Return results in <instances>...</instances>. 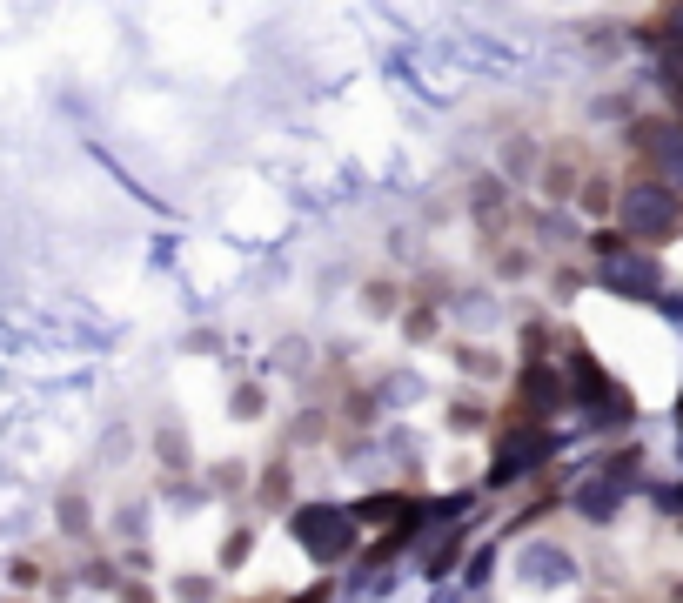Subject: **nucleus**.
I'll list each match as a JSON object with an SVG mask.
<instances>
[{
    "mask_svg": "<svg viewBox=\"0 0 683 603\" xmlns=\"http://www.w3.org/2000/svg\"><path fill=\"white\" fill-rule=\"evenodd\" d=\"M630 228H637L643 242L677 235V228H683V201L670 195V188H643V195H630Z\"/></svg>",
    "mask_w": 683,
    "mask_h": 603,
    "instance_id": "1",
    "label": "nucleus"
},
{
    "mask_svg": "<svg viewBox=\"0 0 683 603\" xmlns=\"http://www.w3.org/2000/svg\"><path fill=\"white\" fill-rule=\"evenodd\" d=\"M295 536H302V550H315V557H342L355 543V530H342L335 510H302L295 516Z\"/></svg>",
    "mask_w": 683,
    "mask_h": 603,
    "instance_id": "2",
    "label": "nucleus"
},
{
    "mask_svg": "<svg viewBox=\"0 0 683 603\" xmlns=\"http://www.w3.org/2000/svg\"><path fill=\"white\" fill-rule=\"evenodd\" d=\"M583 208H590V215H610V188H603V181H583Z\"/></svg>",
    "mask_w": 683,
    "mask_h": 603,
    "instance_id": "3",
    "label": "nucleus"
},
{
    "mask_svg": "<svg viewBox=\"0 0 683 603\" xmlns=\"http://www.w3.org/2000/svg\"><path fill=\"white\" fill-rule=\"evenodd\" d=\"M409 335H416V342H429V335H436V315L416 309V315H409Z\"/></svg>",
    "mask_w": 683,
    "mask_h": 603,
    "instance_id": "4",
    "label": "nucleus"
},
{
    "mask_svg": "<svg viewBox=\"0 0 683 603\" xmlns=\"http://www.w3.org/2000/svg\"><path fill=\"white\" fill-rule=\"evenodd\" d=\"M617 248H630V235H617V228H603V235H596V255H617Z\"/></svg>",
    "mask_w": 683,
    "mask_h": 603,
    "instance_id": "5",
    "label": "nucleus"
},
{
    "mask_svg": "<svg viewBox=\"0 0 683 603\" xmlns=\"http://www.w3.org/2000/svg\"><path fill=\"white\" fill-rule=\"evenodd\" d=\"M677 603H683V590H677Z\"/></svg>",
    "mask_w": 683,
    "mask_h": 603,
    "instance_id": "6",
    "label": "nucleus"
}]
</instances>
